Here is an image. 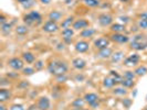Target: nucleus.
Here are the masks:
<instances>
[{"instance_id":"nucleus-21","label":"nucleus","mask_w":147,"mask_h":110,"mask_svg":"<svg viewBox=\"0 0 147 110\" xmlns=\"http://www.w3.org/2000/svg\"><path fill=\"white\" fill-rule=\"evenodd\" d=\"M125 54H124V52L123 51H116L113 53V55H112V57H111V61H112V63H119V62H122L123 59H125L124 56Z\"/></svg>"},{"instance_id":"nucleus-46","label":"nucleus","mask_w":147,"mask_h":110,"mask_svg":"<svg viewBox=\"0 0 147 110\" xmlns=\"http://www.w3.org/2000/svg\"><path fill=\"white\" fill-rule=\"evenodd\" d=\"M72 37H63V42H64V44H71L72 43Z\"/></svg>"},{"instance_id":"nucleus-31","label":"nucleus","mask_w":147,"mask_h":110,"mask_svg":"<svg viewBox=\"0 0 147 110\" xmlns=\"http://www.w3.org/2000/svg\"><path fill=\"white\" fill-rule=\"evenodd\" d=\"M136 77H137L136 74L134 73L133 71H126V72H124V75H123V78H125V79H132V81H135Z\"/></svg>"},{"instance_id":"nucleus-17","label":"nucleus","mask_w":147,"mask_h":110,"mask_svg":"<svg viewBox=\"0 0 147 110\" xmlns=\"http://www.w3.org/2000/svg\"><path fill=\"white\" fill-rule=\"evenodd\" d=\"M22 55V59L24 61V63L27 64H33L36 63V56L32 52H23L21 54Z\"/></svg>"},{"instance_id":"nucleus-54","label":"nucleus","mask_w":147,"mask_h":110,"mask_svg":"<svg viewBox=\"0 0 147 110\" xmlns=\"http://www.w3.org/2000/svg\"><path fill=\"white\" fill-rule=\"evenodd\" d=\"M81 110H91V109H84V108H82Z\"/></svg>"},{"instance_id":"nucleus-3","label":"nucleus","mask_w":147,"mask_h":110,"mask_svg":"<svg viewBox=\"0 0 147 110\" xmlns=\"http://www.w3.org/2000/svg\"><path fill=\"white\" fill-rule=\"evenodd\" d=\"M60 30V25L58 24V22L52 21V20H47L44 22V24L42 25V31L45 32V33H49V34H52V33H55Z\"/></svg>"},{"instance_id":"nucleus-45","label":"nucleus","mask_w":147,"mask_h":110,"mask_svg":"<svg viewBox=\"0 0 147 110\" xmlns=\"http://www.w3.org/2000/svg\"><path fill=\"white\" fill-rule=\"evenodd\" d=\"M0 23H1V24L7 23V18H6V15H3V13H1V15H0Z\"/></svg>"},{"instance_id":"nucleus-42","label":"nucleus","mask_w":147,"mask_h":110,"mask_svg":"<svg viewBox=\"0 0 147 110\" xmlns=\"http://www.w3.org/2000/svg\"><path fill=\"white\" fill-rule=\"evenodd\" d=\"M118 19H119V20H121V21L123 22V23H124V24H126V23H128V22L131 21V19H129V18H128V17H126V15H121V17H119V18H118Z\"/></svg>"},{"instance_id":"nucleus-29","label":"nucleus","mask_w":147,"mask_h":110,"mask_svg":"<svg viewBox=\"0 0 147 110\" xmlns=\"http://www.w3.org/2000/svg\"><path fill=\"white\" fill-rule=\"evenodd\" d=\"M119 85H122L123 87L125 88H133L135 87L136 83H135V81H132V79H125V78H123L121 81V83H119Z\"/></svg>"},{"instance_id":"nucleus-37","label":"nucleus","mask_w":147,"mask_h":110,"mask_svg":"<svg viewBox=\"0 0 147 110\" xmlns=\"http://www.w3.org/2000/svg\"><path fill=\"white\" fill-rule=\"evenodd\" d=\"M137 27L140 30H147V20H138Z\"/></svg>"},{"instance_id":"nucleus-24","label":"nucleus","mask_w":147,"mask_h":110,"mask_svg":"<svg viewBox=\"0 0 147 110\" xmlns=\"http://www.w3.org/2000/svg\"><path fill=\"white\" fill-rule=\"evenodd\" d=\"M0 30H1V33H2L3 35H9V34L11 33V31H12V24L9 23V22L3 23V24H1Z\"/></svg>"},{"instance_id":"nucleus-50","label":"nucleus","mask_w":147,"mask_h":110,"mask_svg":"<svg viewBox=\"0 0 147 110\" xmlns=\"http://www.w3.org/2000/svg\"><path fill=\"white\" fill-rule=\"evenodd\" d=\"M0 110H7V108L5 105H0Z\"/></svg>"},{"instance_id":"nucleus-43","label":"nucleus","mask_w":147,"mask_h":110,"mask_svg":"<svg viewBox=\"0 0 147 110\" xmlns=\"http://www.w3.org/2000/svg\"><path fill=\"white\" fill-rule=\"evenodd\" d=\"M138 19L140 20H147V11H143L138 15Z\"/></svg>"},{"instance_id":"nucleus-26","label":"nucleus","mask_w":147,"mask_h":110,"mask_svg":"<svg viewBox=\"0 0 147 110\" xmlns=\"http://www.w3.org/2000/svg\"><path fill=\"white\" fill-rule=\"evenodd\" d=\"M83 5L88 8H97L101 6V1L100 0H82Z\"/></svg>"},{"instance_id":"nucleus-51","label":"nucleus","mask_w":147,"mask_h":110,"mask_svg":"<svg viewBox=\"0 0 147 110\" xmlns=\"http://www.w3.org/2000/svg\"><path fill=\"white\" fill-rule=\"evenodd\" d=\"M17 1H18L19 3H21V5H23V3H24V2H27L28 0H17Z\"/></svg>"},{"instance_id":"nucleus-15","label":"nucleus","mask_w":147,"mask_h":110,"mask_svg":"<svg viewBox=\"0 0 147 110\" xmlns=\"http://www.w3.org/2000/svg\"><path fill=\"white\" fill-rule=\"evenodd\" d=\"M129 47L132 50H135V51H144V50L147 49V42H134V41H131Z\"/></svg>"},{"instance_id":"nucleus-18","label":"nucleus","mask_w":147,"mask_h":110,"mask_svg":"<svg viewBox=\"0 0 147 110\" xmlns=\"http://www.w3.org/2000/svg\"><path fill=\"white\" fill-rule=\"evenodd\" d=\"M74 21H75V19H74L73 15H70V17L65 18L64 20H62L60 27H61L62 29H70V28H72V27H73Z\"/></svg>"},{"instance_id":"nucleus-33","label":"nucleus","mask_w":147,"mask_h":110,"mask_svg":"<svg viewBox=\"0 0 147 110\" xmlns=\"http://www.w3.org/2000/svg\"><path fill=\"white\" fill-rule=\"evenodd\" d=\"M128 59H131L132 62H134L136 65L140 63V56L137 54V53H133V54H131L129 56H128Z\"/></svg>"},{"instance_id":"nucleus-5","label":"nucleus","mask_w":147,"mask_h":110,"mask_svg":"<svg viewBox=\"0 0 147 110\" xmlns=\"http://www.w3.org/2000/svg\"><path fill=\"white\" fill-rule=\"evenodd\" d=\"M111 44V40L110 37H97L96 40H94V42H93V45H94V47H95L96 50H103V49H106V47H109Z\"/></svg>"},{"instance_id":"nucleus-35","label":"nucleus","mask_w":147,"mask_h":110,"mask_svg":"<svg viewBox=\"0 0 147 110\" xmlns=\"http://www.w3.org/2000/svg\"><path fill=\"white\" fill-rule=\"evenodd\" d=\"M55 79H57V81H58L59 84H63V83H65V81H67V76H66V74L59 75V76H55Z\"/></svg>"},{"instance_id":"nucleus-49","label":"nucleus","mask_w":147,"mask_h":110,"mask_svg":"<svg viewBox=\"0 0 147 110\" xmlns=\"http://www.w3.org/2000/svg\"><path fill=\"white\" fill-rule=\"evenodd\" d=\"M9 76H11V77H15V78L19 77V75H18V74H11V73L8 74V77H9Z\"/></svg>"},{"instance_id":"nucleus-38","label":"nucleus","mask_w":147,"mask_h":110,"mask_svg":"<svg viewBox=\"0 0 147 110\" xmlns=\"http://www.w3.org/2000/svg\"><path fill=\"white\" fill-rule=\"evenodd\" d=\"M29 86H30V83L28 81H21L18 84V87L20 88V89H27Z\"/></svg>"},{"instance_id":"nucleus-13","label":"nucleus","mask_w":147,"mask_h":110,"mask_svg":"<svg viewBox=\"0 0 147 110\" xmlns=\"http://www.w3.org/2000/svg\"><path fill=\"white\" fill-rule=\"evenodd\" d=\"M113 53H114L113 50L109 46V47H106V49L100 50V51L97 52V56L102 59H111V57H112Z\"/></svg>"},{"instance_id":"nucleus-11","label":"nucleus","mask_w":147,"mask_h":110,"mask_svg":"<svg viewBox=\"0 0 147 110\" xmlns=\"http://www.w3.org/2000/svg\"><path fill=\"white\" fill-rule=\"evenodd\" d=\"M72 66L78 71H82L86 67V61L83 59L82 57H75L72 59Z\"/></svg>"},{"instance_id":"nucleus-2","label":"nucleus","mask_w":147,"mask_h":110,"mask_svg":"<svg viewBox=\"0 0 147 110\" xmlns=\"http://www.w3.org/2000/svg\"><path fill=\"white\" fill-rule=\"evenodd\" d=\"M22 21L26 25H39L42 23V15L37 10H32L22 17Z\"/></svg>"},{"instance_id":"nucleus-32","label":"nucleus","mask_w":147,"mask_h":110,"mask_svg":"<svg viewBox=\"0 0 147 110\" xmlns=\"http://www.w3.org/2000/svg\"><path fill=\"white\" fill-rule=\"evenodd\" d=\"M36 73V69H34V67H24L23 69H22V75H24V76H31V75H33V74Z\"/></svg>"},{"instance_id":"nucleus-20","label":"nucleus","mask_w":147,"mask_h":110,"mask_svg":"<svg viewBox=\"0 0 147 110\" xmlns=\"http://www.w3.org/2000/svg\"><path fill=\"white\" fill-rule=\"evenodd\" d=\"M112 33H123L125 31V24L122 23H113L110 27Z\"/></svg>"},{"instance_id":"nucleus-16","label":"nucleus","mask_w":147,"mask_h":110,"mask_svg":"<svg viewBox=\"0 0 147 110\" xmlns=\"http://www.w3.org/2000/svg\"><path fill=\"white\" fill-rule=\"evenodd\" d=\"M11 91L9 90V89H7V88H1L0 89V103H6V101H8L10 98H11Z\"/></svg>"},{"instance_id":"nucleus-44","label":"nucleus","mask_w":147,"mask_h":110,"mask_svg":"<svg viewBox=\"0 0 147 110\" xmlns=\"http://www.w3.org/2000/svg\"><path fill=\"white\" fill-rule=\"evenodd\" d=\"M74 79H75V81H83L85 79V77H84V75H82V74H78V75L74 77Z\"/></svg>"},{"instance_id":"nucleus-19","label":"nucleus","mask_w":147,"mask_h":110,"mask_svg":"<svg viewBox=\"0 0 147 110\" xmlns=\"http://www.w3.org/2000/svg\"><path fill=\"white\" fill-rule=\"evenodd\" d=\"M96 33V30L93 28H86V29L80 31V37L83 39H90Z\"/></svg>"},{"instance_id":"nucleus-55","label":"nucleus","mask_w":147,"mask_h":110,"mask_svg":"<svg viewBox=\"0 0 147 110\" xmlns=\"http://www.w3.org/2000/svg\"><path fill=\"white\" fill-rule=\"evenodd\" d=\"M146 100H147V96H146Z\"/></svg>"},{"instance_id":"nucleus-40","label":"nucleus","mask_w":147,"mask_h":110,"mask_svg":"<svg viewBox=\"0 0 147 110\" xmlns=\"http://www.w3.org/2000/svg\"><path fill=\"white\" fill-rule=\"evenodd\" d=\"M9 110H24V107L20 103H13L10 106Z\"/></svg>"},{"instance_id":"nucleus-41","label":"nucleus","mask_w":147,"mask_h":110,"mask_svg":"<svg viewBox=\"0 0 147 110\" xmlns=\"http://www.w3.org/2000/svg\"><path fill=\"white\" fill-rule=\"evenodd\" d=\"M34 5V0H28L27 2H24L23 5H22V7H23V9H30V8L32 7Z\"/></svg>"},{"instance_id":"nucleus-12","label":"nucleus","mask_w":147,"mask_h":110,"mask_svg":"<svg viewBox=\"0 0 147 110\" xmlns=\"http://www.w3.org/2000/svg\"><path fill=\"white\" fill-rule=\"evenodd\" d=\"M84 100H85V103H88V105L92 106V105H94L97 101H100V97L95 93H88L84 96Z\"/></svg>"},{"instance_id":"nucleus-1","label":"nucleus","mask_w":147,"mask_h":110,"mask_svg":"<svg viewBox=\"0 0 147 110\" xmlns=\"http://www.w3.org/2000/svg\"><path fill=\"white\" fill-rule=\"evenodd\" d=\"M47 69L53 76H59L67 73L69 65L66 62L61 59H51L47 65Z\"/></svg>"},{"instance_id":"nucleus-47","label":"nucleus","mask_w":147,"mask_h":110,"mask_svg":"<svg viewBox=\"0 0 147 110\" xmlns=\"http://www.w3.org/2000/svg\"><path fill=\"white\" fill-rule=\"evenodd\" d=\"M39 1H40L42 5H45V6H48V5H50V3H51L52 0H39Z\"/></svg>"},{"instance_id":"nucleus-9","label":"nucleus","mask_w":147,"mask_h":110,"mask_svg":"<svg viewBox=\"0 0 147 110\" xmlns=\"http://www.w3.org/2000/svg\"><path fill=\"white\" fill-rule=\"evenodd\" d=\"M73 30L74 31H82V30L86 29V28H90V21L86 20V19H78L75 20L73 23Z\"/></svg>"},{"instance_id":"nucleus-6","label":"nucleus","mask_w":147,"mask_h":110,"mask_svg":"<svg viewBox=\"0 0 147 110\" xmlns=\"http://www.w3.org/2000/svg\"><path fill=\"white\" fill-rule=\"evenodd\" d=\"M97 20H98V23H100L101 27L106 28V27H111V25L113 24L114 18H113V15H110V13L104 12V13H101V15H98Z\"/></svg>"},{"instance_id":"nucleus-23","label":"nucleus","mask_w":147,"mask_h":110,"mask_svg":"<svg viewBox=\"0 0 147 110\" xmlns=\"http://www.w3.org/2000/svg\"><path fill=\"white\" fill-rule=\"evenodd\" d=\"M28 32H29V29H28V25H26V24H20V25L16 27V33L18 35L23 37V35L28 34Z\"/></svg>"},{"instance_id":"nucleus-34","label":"nucleus","mask_w":147,"mask_h":110,"mask_svg":"<svg viewBox=\"0 0 147 110\" xmlns=\"http://www.w3.org/2000/svg\"><path fill=\"white\" fill-rule=\"evenodd\" d=\"M43 68H44L43 61H36V63H34V69L36 71H42Z\"/></svg>"},{"instance_id":"nucleus-36","label":"nucleus","mask_w":147,"mask_h":110,"mask_svg":"<svg viewBox=\"0 0 147 110\" xmlns=\"http://www.w3.org/2000/svg\"><path fill=\"white\" fill-rule=\"evenodd\" d=\"M110 75L113 77V78H115L116 81H119V83H121V81L123 79V78H122V76H121V75L116 72V71H113V69H112V71H110Z\"/></svg>"},{"instance_id":"nucleus-28","label":"nucleus","mask_w":147,"mask_h":110,"mask_svg":"<svg viewBox=\"0 0 147 110\" xmlns=\"http://www.w3.org/2000/svg\"><path fill=\"white\" fill-rule=\"evenodd\" d=\"M126 89H127V88L123 87V86L121 85L119 87L113 88L112 93H113V95H116V96H126L127 95V90H126Z\"/></svg>"},{"instance_id":"nucleus-8","label":"nucleus","mask_w":147,"mask_h":110,"mask_svg":"<svg viewBox=\"0 0 147 110\" xmlns=\"http://www.w3.org/2000/svg\"><path fill=\"white\" fill-rule=\"evenodd\" d=\"M90 49V43L85 40H79L74 44V50L78 53H85Z\"/></svg>"},{"instance_id":"nucleus-52","label":"nucleus","mask_w":147,"mask_h":110,"mask_svg":"<svg viewBox=\"0 0 147 110\" xmlns=\"http://www.w3.org/2000/svg\"><path fill=\"white\" fill-rule=\"evenodd\" d=\"M119 1H121V2H124V3H126V2H128L129 0H119Z\"/></svg>"},{"instance_id":"nucleus-48","label":"nucleus","mask_w":147,"mask_h":110,"mask_svg":"<svg viewBox=\"0 0 147 110\" xmlns=\"http://www.w3.org/2000/svg\"><path fill=\"white\" fill-rule=\"evenodd\" d=\"M98 107H100V101H97V103H95L94 105L91 106V108H93V109H97Z\"/></svg>"},{"instance_id":"nucleus-4","label":"nucleus","mask_w":147,"mask_h":110,"mask_svg":"<svg viewBox=\"0 0 147 110\" xmlns=\"http://www.w3.org/2000/svg\"><path fill=\"white\" fill-rule=\"evenodd\" d=\"M8 66L13 71H22L24 68V61L21 57H12L8 61Z\"/></svg>"},{"instance_id":"nucleus-10","label":"nucleus","mask_w":147,"mask_h":110,"mask_svg":"<svg viewBox=\"0 0 147 110\" xmlns=\"http://www.w3.org/2000/svg\"><path fill=\"white\" fill-rule=\"evenodd\" d=\"M51 107V101L48 97H40L38 100V108L40 110H49Z\"/></svg>"},{"instance_id":"nucleus-30","label":"nucleus","mask_w":147,"mask_h":110,"mask_svg":"<svg viewBox=\"0 0 147 110\" xmlns=\"http://www.w3.org/2000/svg\"><path fill=\"white\" fill-rule=\"evenodd\" d=\"M62 37H73L74 35V30L73 28H70V29H63L62 30Z\"/></svg>"},{"instance_id":"nucleus-22","label":"nucleus","mask_w":147,"mask_h":110,"mask_svg":"<svg viewBox=\"0 0 147 110\" xmlns=\"http://www.w3.org/2000/svg\"><path fill=\"white\" fill-rule=\"evenodd\" d=\"M62 17H63L62 12H60L59 10H52V11H50V13L48 15L49 20H52V21H55V22L60 21L62 19Z\"/></svg>"},{"instance_id":"nucleus-14","label":"nucleus","mask_w":147,"mask_h":110,"mask_svg":"<svg viewBox=\"0 0 147 110\" xmlns=\"http://www.w3.org/2000/svg\"><path fill=\"white\" fill-rule=\"evenodd\" d=\"M117 84H119V81H116L115 78H113L112 76L105 77L103 79V86L105 88H114Z\"/></svg>"},{"instance_id":"nucleus-25","label":"nucleus","mask_w":147,"mask_h":110,"mask_svg":"<svg viewBox=\"0 0 147 110\" xmlns=\"http://www.w3.org/2000/svg\"><path fill=\"white\" fill-rule=\"evenodd\" d=\"M85 100H84V98H75L73 101L71 103V106L73 107V108H78V109H82L83 107H84V105H85Z\"/></svg>"},{"instance_id":"nucleus-53","label":"nucleus","mask_w":147,"mask_h":110,"mask_svg":"<svg viewBox=\"0 0 147 110\" xmlns=\"http://www.w3.org/2000/svg\"><path fill=\"white\" fill-rule=\"evenodd\" d=\"M144 110H147V106H145V107H144Z\"/></svg>"},{"instance_id":"nucleus-27","label":"nucleus","mask_w":147,"mask_h":110,"mask_svg":"<svg viewBox=\"0 0 147 110\" xmlns=\"http://www.w3.org/2000/svg\"><path fill=\"white\" fill-rule=\"evenodd\" d=\"M134 73L136 74V76H137V77H143V76L147 75V67L145 65L137 66V67L135 68Z\"/></svg>"},{"instance_id":"nucleus-7","label":"nucleus","mask_w":147,"mask_h":110,"mask_svg":"<svg viewBox=\"0 0 147 110\" xmlns=\"http://www.w3.org/2000/svg\"><path fill=\"white\" fill-rule=\"evenodd\" d=\"M109 37H110L111 42L118 44H124L131 41V39L125 34H123V33H112Z\"/></svg>"},{"instance_id":"nucleus-39","label":"nucleus","mask_w":147,"mask_h":110,"mask_svg":"<svg viewBox=\"0 0 147 110\" xmlns=\"http://www.w3.org/2000/svg\"><path fill=\"white\" fill-rule=\"evenodd\" d=\"M122 103H123V105H124V107L128 109V108L132 106L133 100H132V99H129V98H124V99L122 100Z\"/></svg>"}]
</instances>
